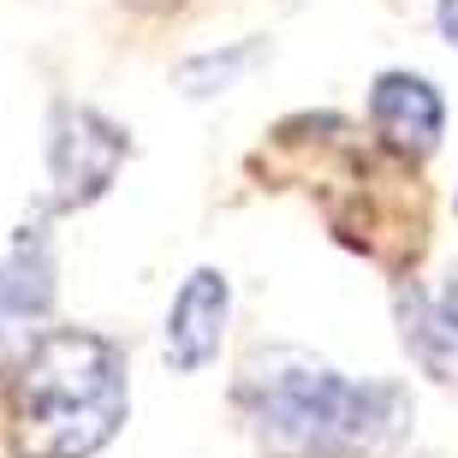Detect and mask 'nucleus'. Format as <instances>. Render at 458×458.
<instances>
[{"label": "nucleus", "instance_id": "1", "mask_svg": "<svg viewBox=\"0 0 458 458\" xmlns=\"http://www.w3.org/2000/svg\"><path fill=\"white\" fill-rule=\"evenodd\" d=\"M233 399L274 458H393L411 435L399 381H352L298 345H256Z\"/></svg>", "mask_w": 458, "mask_h": 458}, {"label": "nucleus", "instance_id": "2", "mask_svg": "<svg viewBox=\"0 0 458 458\" xmlns=\"http://www.w3.org/2000/svg\"><path fill=\"white\" fill-rule=\"evenodd\" d=\"M131 411L125 352L89 327H48L13 375V458H96Z\"/></svg>", "mask_w": 458, "mask_h": 458}, {"label": "nucleus", "instance_id": "3", "mask_svg": "<svg viewBox=\"0 0 458 458\" xmlns=\"http://www.w3.org/2000/svg\"><path fill=\"white\" fill-rule=\"evenodd\" d=\"M131 155V137L119 131L107 114L84 102H60L48 119V179H54V208H84L119 179Z\"/></svg>", "mask_w": 458, "mask_h": 458}, {"label": "nucleus", "instance_id": "4", "mask_svg": "<svg viewBox=\"0 0 458 458\" xmlns=\"http://www.w3.org/2000/svg\"><path fill=\"white\" fill-rule=\"evenodd\" d=\"M369 131L387 149V161L417 167L441 149L446 131V102L423 72H381L369 84Z\"/></svg>", "mask_w": 458, "mask_h": 458}, {"label": "nucleus", "instance_id": "5", "mask_svg": "<svg viewBox=\"0 0 458 458\" xmlns=\"http://www.w3.org/2000/svg\"><path fill=\"white\" fill-rule=\"evenodd\" d=\"M226 316H233V286L221 268H191L185 286L173 292L167 310V369L173 375H203L226 340Z\"/></svg>", "mask_w": 458, "mask_h": 458}, {"label": "nucleus", "instance_id": "6", "mask_svg": "<svg viewBox=\"0 0 458 458\" xmlns=\"http://www.w3.org/2000/svg\"><path fill=\"white\" fill-rule=\"evenodd\" d=\"M399 334H405V352L423 363L428 375L458 381V262L446 268V280L435 292H399Z\"/></svg>", "mask_w": 458, "mask_h": 458}, {"label": "nucleus", "instance_id": "7", "mask_svg": "<svg viewBox=\"0 0 458 458\" xmlns=\"http://www.w3.org/2000/svg\"><path fill=\"white\" fill-rule=\"evenodd\" d=\"M48 304H54V256H48L42 226H36L0 262V334H13L24 322H42Z\"/></svg>", "mask_w": 458, "mask_h": 458}, {"label": "nucleus", "instance_id": "8", "mask_svg": "<svg viewBox=\"0 0 458 458\" xmlns=\"http://www.w3.org/2000/svg\"><path fill=\"white\" fill-rule=\"evenodd\" d=\"M256 60H262V42H238V48H226V54H197V60L179 66V89H185V96H215V89L238 84Z\"/></svg>", "mask_w": 458, "mask_h": 458}, {"label": "nucleus", "instance_id": "9", "mask_svg": "<svg viewBox=\"0 0 458 458\" xmlns=\"http://www.w3.org/2000/svg\"><path fill=\"white\" fill-rule=\"evenodd\" d=\"M435 24H441V36L458 48V0H441V6H435Z\"/></svg>", "mask_w": 458, "mask_h": 458}]
</instances>
